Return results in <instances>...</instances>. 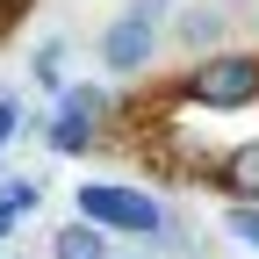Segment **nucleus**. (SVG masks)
<instances>
[{
  "instance_id": "obj_13",
  "label": "nucleus",
  "mask_w": 259,
  "mask_h": 259,
  "mask_svg": "<svg viewBox=\"0 0 259 259\" xmlns=\"http://www.w3.org/2000/svg\"><path fill=\"white\" fill-rule=\"evenodd\" d=\"M8 223H15V202H8V194H0V238H8Z\"/></svg>"
},
{
  "instance_id": "obj_1",
  "label": "nucleus",
  "mask_w": 259,
  "mask_h": 259,
  "mask_svg": "<svg viewBox=\"0 0 259 259\" xmlns=\"http://www.w3.org/2000/svg\"><path fill=\"white\" fill-rule=\"evenodd\" d=\"M180 101L209 108V115H223V108H252V101H259V51L223 44V51H209V58H194L187 79H180Z\"/></svg>"
},
{
  "instance_id": "obj_14",
  "label": "nucleus",
  "mask_w": 259,
  "mask_h": 259,
  "mask_svg": "<svg viewBox=\"0 0 259 259\" xmlns=\"http://www.w3.org/2000/svg\"><path fill=\"white\" fill-rule=\"evenodd\" d=\"M223 8H231V15H238V8H252V0H223Z\"/></svg>"
},
{
  "instance_id": "obj_8",
  "label": "nucleus",
  "mask_w": 259,
  "mask_h": 259,
  "mask_svg": "<svg viewBox=\"0 0 259 259\" xmlns=\"http://www.w3.org/2000/svg\"><path fill=\"white\" fill-rule=\"evenodd\" d=\"M29 79H36V87H65V36H44L36 44V58H29Z\"/></svg>"
},
{
  "instance_id": "obj_5",
  "label": "nucleus",
  "mask_w": 259,
  "mask_h": 259,
  "mask_svg": "<svg viewBox=\"0 0 259 259\" xmlns=\"http://www.w3.org/2000/svg\"><path fill=\"white\" fill-rule=\"evenodd\" d=\"M51 259H115V252H108V231L94 216H72L51 231Z\"/></svg>"
},
{
  "instance_id": "obj_2",
  "label": "nucleus",
  "mask_w": 259,
  "mask_h": 259,
  "mask_svg": "<svg viewBox=\"0 0 259 259\" xmlns=\"http://www.w3.org/2000/svg\"><path fill=\"white\" fill-rule=\"evenodd\" d=\"M79 216H94V223H101V231H130V238H158V216H166V209H158L151 202V194H137V187H108V180H87L79 187Z\"/></svg>"
},
{
  "instance_id": "obj_4",
  "label": "nucleus",
  "mask_w": 259,
  "mask_h": 259,
  "mask_svg": "<svg viewBox=\"0 0 259 259\" xmlns=\"http://www.w3.org/2000/svg\"><path fill=\"white\" fill-rule=\"evenodd\" d=\"M223 15H231L223 0H209V8H180V15H173V36H180L194 58H209V51H223Z\"/></svg>"
},
{
  "instance_id": "obj_9",
  "label": "nucleus",
  "mask_w": 259,
  "mask_h": 259,
  "mask_svg": "<svg viewBox=\"0 0 259 259\" xmlns=\"http://www.w3.org/2000/svg\"><path fill=\"white\" fill-rule=\"evenodd\" d=\"M151 245H166V252H194V223L166 209V216H158V238H151Z\"/></svg>"
},
{
  "instance_id": "obj_15",
  "label": "nucleus",
  "mask_w": 259,
  "mask_h": 259,
  "mask_svg": "<svg viewBox=\"0 0 259 259\" xmlns=\"http://www.w3.org/2000/svg\"><path fill=\"white\" fill-rule=\"evenodd\" d=\"M15 8H22V0H0V15H15Z\"/></svg>"
},
{
  "instance_id": "obj_16",
  "label": "nucleus",
  "mask_w": 259,
  "mask_h": 259,
  "mask_svg": "<svg viewBox=\"0 0 259 259\" xmlns=\"http://www.w3.org/2000/svg\"><path fill=\"white\" fill-rule=\"evenodd\" d=\"M115 259H144V252H115Z\"/></svg>"
},
{
  "instance_id": "obj_3",
  "label": "nucleus",
  "mask_w": 259,
  "mask_h": 259,
  "mask_svg": "<svg viewBox=\"0 0 259 259\" xmlns=\"http://www.w3.org/2000/svg\"><path fill=\"white\" fill-rule=\"evenodd\" d=\"M151 58H158V22L130 15V8L101 22V72H108V79H137Z\"/></svg>"
},
{
  "instance_id": "obj_6",
  "label": "nucleus",
  "mask_w": 259,
  "mask_h": 259,
  "mask_svg": "<svg viewBox=\"0 0 259 259\" xmlns=\"http://www.w3.org/2000/svg\"><path fill=\"white\" fill-rule=\"evenodd\" d=\"M209 180H216L223 194H231V202H259V137H252V144H238V151L223 158V166H216Z\"/></svg>"
},
{
  "instance_id": "obj_12",
  "label": "nucleus",
  "mask_w": 259,
  "mask_h": 259,
  "mask_svg": "<svg viewBox=\"0 0 259 259\" xmlns=\"http://www.w3.org/2000/svg\"><path fill=\"white\" fill-rule=\"evenodd\" d=\"M15 130H22V108H15V101H0V151H8V137H15Z\"/></svg>"
},
{
  "instance_id": "obj_11",
  "label": "nucleus",
  "mask_w": 259,
  "mask_h": 259,
  "mask_svg": "<svg viewBox=\"0 0 259 259\" xmlns=\"http://www.w3.org/2000/svg\"><path fill=\"white\" fill-rule=\"evenodd\" d=\"M130 15H144V22H158V29H166V22L180 15V0H130Z\"/></svg>"
},
{
  "instance_id": "obj_10",
  "label": "nucleus",
  "mask_w": 259,
  "mask_h": 259,
  "mask_svg": "<svg viewBox=\"0 0 259 259\" xmlns=\"http://www.w3.org/2000/svg\"><path fill=\"white\" fill-rule=\"evenodd\" d=\"M223 231H238V238L259 252V202H231V209H223Z\"/></svg>"
},
{
  "instance_id": "obj_7",
  "label": "nucleus",
  "mask_w": 259,
  "mask_h": 259,
  "mask_svg": "<svg viewBox=\"0 0 259 259\" xmlns=\"http://www.w3.org/2000/svg\"><path fill=\"white\" fill-rule=\"evenodd\" d=\"M87 144H94V115L65 101V115H51V151H87Z\"/></svg>"
}]
</instances>
